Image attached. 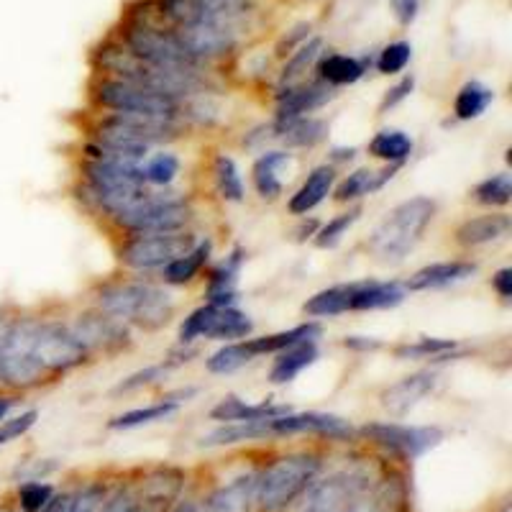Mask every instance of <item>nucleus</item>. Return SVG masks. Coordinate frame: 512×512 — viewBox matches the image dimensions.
Returning <instances> with one entry per match:
<instances>
[{"mask_svg":"<svg viewBox=\"0 0 512 512\" xmlns=\"http://www.w3.org/2000/svg\"><path fill=\"white\" fill-rule=\"evenodd\" d=\"M72 328V333L77 336L85 351L93 354V351H103V354H111L126 346L128 331L123 326V320L113 318V315L103 313H85L80 318H75V323H67Z\"/></svg>","mask_w":512,"mask_h":512,"instance_id":"ddd939ff","label":"nucleus"},{"mask_svg":"<svg viewBox=\"0 0 512 512\" xmlns=\"http://www.w3.org/2000/svg\"><path fill=\"white\" fill-rule=\"evenodd\" d=\"M344 512H390L379 497H369L367 492L356 495Z\"/></svg>","mask_w":512,"mask_h":512,"instance_id":"3c124183","label":"nucleus"},{"mask_svg":"<svg viewBox=\"0 0 512 512\" xmlns=\"http://www.w3.org/2000/svg\"><path fill=\"white\" fill-rule=\"evenodd\" d=\"M177 410V402H159V405H146V408H136V410H128V413L118 415L108 423V428L113 431H126V428H139V425L146 423H154V420H164L167 415H172Z\"/></svg>","mask_w":512,"mask_h":512,"instance_id":"f704fd0d","label":"nucleus"},{"mask_svg":"<svg viewBox=\"0 0 512 512\" xmlns=\"http://www.w3.org/2000/svg\"><path fill=\"white\" fill-rule=\"evenodd\" d=\"M108 492H111V489H108V484L105 482L82 484L77 492H72L70 512H100Z\"/></svg>","mask_w":512,"mask_h":512,"instance_id":"a19ab883","label":"nucleus"},{"mask_svg":"<svg viewBox=\"0 0 512 512\" xmlns=\"http://www.w3.org/2000/svg\"><path fill=\"white\" fill-rule=\"evenodd\" d=\"M477 272L474 262H438L428 264V267L418 269V272L405 282L410 292H425V290H438V287H448L454 282L466 280Z\"/></svg>","mask_w":512,"mask_h":512,"instance_id":"6ab92c4d","label":"nucleus"},{"mask_svg":"<svg viewBox=\"0 0 512 512\" xmlns=\"http://www.w3.org/2000/svg\"><path fill=\"white\" fill-rule=\"evenodd\" d=\"M8 320H11V308H6V305L0 303V349H3V338H6Z\"/></svg>","mask_w":512,"mask_h":512,"instance_id":"13d9d810","label":"nucleus"},{"mask_svg":"<svg viewBox=\"0 0 512 512\" xmlns=\"http://www.w3.org/2000/svg\"><path fill=\"white\" fill-rule=\"evenodd\" d=\"M169 367H146L141 369V372L131 374L128 379H123L121 384L116 387V392H131V390H139V387H144V384H152V382H159V379L167 374Z\"/></svg>","mask_w":512,"mask_h":512,"instance_id":"09e8293b","label":"nucleus"},{"mask_svg":"<svg viewBox=\"0 0 512 512\" xmlns=\"http://www.w3.org/2000/svg\"><path fill=\"white\" fill-rule=\"evenodd\" d=\"M474 200L482 205H507L512 200V180L507 172L492 175L474 187Z\"/></svg>","mask_w":512,"mask_h":512,"instance_id":"e433bc0d","label":"nucleus"},{"mask_svg":"<svg viewBox=\"0 0 512 512\" xmlns=\"http://www.w3.org/2000/svg\"><path fill=\"white\" fill-rule=\"evenodd\" d=\"M336 157L333 159H354V149H336Z\"/></svg>","mask_w":512,"mask_h":512,"instance_id":"052dcab7","label":"nucleus"},{"mask_svg":"<svg viewBox=\"0 0 512 512\" xmlns=\"http://www.w3.org/2000/svg\"><path fill=\"white\" fill-rule=\"evenodd\" d=\"M251 359H254V356L249 354V349L244 346V341H241V344H228L210 356L208 369L213 374H228V372H236V369H241L244 364H249Z\"/></svg>","mask_w":512,"mask_h":512,"instance_id":"58836bf2","label":"nucleus"},{"mask_svg":"<svg viewBox=\"0 0 512 512\" xmlns=\"http://www.w3.org/2000/svg\"><path fill=\"white\" fill-rule=\"evenodd\" d=\"M344 346H349V349H377L379 341H369V338H361V336H349L344 341Z\"/></svg>","mask_w":512,"mask_h":512,"instance_id":"4d7b16f0","label":"nucleus"},{"mask_svg":"<svg viewBox=\"0 0 512 512\" xmlns=\"http://www.w3.org/2000/svg\"><path fill=\"white\" fill-rule=\"evenodd\" d=\"M269 433L272 436H297V433H315L328 438H351L354 428L344 418L326 413H287L269 418Z\"/></svg>","mask_w":512,"mask_h":512,"instance_id":"2eb2a0df","label":"nucleus"},{"mask_svg":"<svg viewBox=\"0 0 512 512\" xmlns=\"http://www.w3.org/2000/svg\"><path fill=\"white\" fill-rule=\"evenodd\" d=\"M36 418H39L36 410H26V413L16 415V418L0 420V446H6V443L16 441V438L26 436L36 425Z\"/></svg>","mask_w":512,"mask_h":512,"instance_id":"a18cd8bd","label":"nucleus"},{"mask_svg":"<svg viewBox=\"0 0 512 512\" xmlns=\"http://www.w3.org/2000/svg\"><path fill=\"white\" fill-rule=\"evenodd\" d=\"M70 502H72V492L52 495V500L44 505V510H41V512H70Z\"/></svg>","mask_w":512,"mask_h":512,"instance_id":"5fc2aeb1","label":"nucleus"},{"mask_svg":"<svg viewBox=\"0 0 512 512\" xmlns=\"http://www.w3.org/2000/svg\"><path fill=\"white\" fill-rule=\"evenodd\" d=\"M0 512H21V510H18V505L13 507V505H8V502H0Z\"/></svg>","mask_w":512,"mask_h":512,"instance_id":"680f3d73","label":"nucleus"},{"mask_svg":"<svg viewBox=\"0 0 512 512\" xmlns=\"http://www.w3.org/2000/svg\"><path fill=\"white\" fill-rule=\"evenodd\" d=\"M256 474H244L233 482L218 487L213 495L205 500L200 512H256Z\"/></svg>","mask_w":512,"mask_h":512,"instance_id":"f3484780","label":"nucleus"},{"mask_svg":"<svg viewBox=\"0 0 512 512\" xmlns=\"http://www.w3.org/2000/svg\"><path fill=\"white\" fill-rule=\"evenodd\" d=\"M415 88V80L413 77H405V80H400L392 90H387V95H384V100L379 103V113H387L390 108H395L397 103H402V100L408 98L410 93H413Z\"/></svg>","mask_w":512,"mask_h":512,"instance_id":"8fccbe9b","label":"nucleus"},{"mask_svg":"<svg viewBox=\"0 0 512 512\" xmlns=\"http://www.w3.org/2000/svg\"><path fill=\"white\" fill-rule=\"evenodd\" d=\"M318 336H320L318 323H303V326H295L290 328V331H280L262 338H249V341H244V346L249 349L251 356L280 354V351L287 349V346L300 344V341H315Z\"/></svg>","mask_w":512,"mask_h":512,"instance_id":"a878e982","label":"nucleus"},{"mask_svg":"<svg viewBox=\"0 0 512 512\" xmlns=\"http://www.w3.org/2000/svg\"><path fill=\"white\" fill-rule=\"evenodd\" d=\"M351 295H354V285H338L328 287V290L318 292L303 305L305 315H313V318H326V315H341L349 310Z\"/></svg>","mask_w":512,"mask_h":512,"instance_id":"7c9ffc66","label":"nucleus"},{"mask_svg":"<svg viewBox=\"0 0 512 512\" xmlns=\"http://www.w3.org/2000/svg\"><path fill=\"white\" fill-rule=\"evenodd\" d=\"M54 495V487L47 482H41V479H29L18 487L16 492V505L21 512H41L44 505L52 500Z\"/></svg>","mask_w":512,"mask_h":512,"instance_id":"4c0bfd02","label":"nucleus"},{"mask_svg":"<svg viewBox=\"0 0 512 512\" xmlns=\"http://www.w3.org/2000/svg\"><path fill=\"white\" fill-rule=\"evenodd\" d=\"M292 413L287 405H272V402H259V405H249V402L239 400V397H226L210 410V418L221 420V423H251V420H267L277 418V415Z\"/></svg>","mask_w":512,"mask_h":512,"instance_id":"412c9836","label":"nucleus"},{"mask_svg":"<svg viewBox=\"0 0 512 512\" xmlns=\"http://www.w3.org/2000/svg\"><path fill=\"white\" fill-rule=\"evenodd\" d=\"M251 320L233 305H203L192 310L180 326V341L190 344L195 338H216V341H231V338H246L251 333Z\"/></svg>","mask_w":512,"mask_h":512,"instance_id":"9d476101","label":"nucleus"},{"mask_svg":"<svg viewBox=\"0 0 512 512\" xmlns=\"http://www.w3.org/2000/svg\"><path fill=\"white\" fill-rule=\"evenodd\" d=\"M333 98V88L326 82L318 85H303V88L287 90L280 95V108H277V121H292L303 118L305 113L315 111L320 105H326Z\"/></svg>","mask_w":512,"mask_h":512,"instance_id":"aec40b11","label":"nucleus"},{"mask_svg":"<svg viewBox=\"0 0 512 512\" xmlns=\"http://www.w3.org/2000/svg\"><path fill=\"white\" fill-rule=\"evenodd\" d=\"M177 169H180V162H177L175 154H157V157L144 167V177L146 182H152V185H169V182L175 180Z\"/></svg>","mask_w":512,"mask_h":512,"instance_id":"c03bdc74","label":"nucleus"},{"mask_svg":"<svg viewBox=\"0 0 512 512\" xmlns=\"http://www.w3.org/2000/svg\"><path fill=\"white\" fill-rule=\"evenodd\" d=\"M195 236L187 231L172 233H136L134 239L118 249V259L131 269H164L175 259L185 256L187 251L195 249Z\"/></svg>","mask_w":512,"mask_h":512,"instance_id":"423d86ee","label":"nucleus"},{"mask_svg":"<svg viewBox=\"0 0 512 512\" xmlns=\"http://www.w3.org/2000/svg\"><path fill=\"white\" fill-rule=\"evenodd\" d=\"M198 6L203 8L208 16L221 18V21H228V18L244 13L246 0H198Z\"/></svg>","mask_w":512,"mask_h":512,"instance_id":"de8ad7c7","label":"nucleus"},{"mask_svg":"<svg viewBox=\"0 0 512 512\" xmlns=\"http://www.w3.org/2000/svg\"><path fill=\"white\" fill-rule=\"evenodd\" d=\"M369 484L359 482L354 474H331V477L313 479L303 492L297 512H344L356 495L367 492Z\"/></svg>","mask_w":512,"mask_h":512,"instance_id":"f8f14e48","label":"nucleus"},{"mask_svg":"<svg viewBox=\"0 0 512 512\" xmlns=\"http://www.w3.org/2000/svg\"><path fill=\"white\" fill-rule=\"evenodd\" d=\"M128 52L141 62L159 67V70H187L195 72L198 59L187 52V47L177 39L175 31H162L154 26H134L126 34Z\"/></svg>","mask_w":512,"mask_h":512,"instance_id":"6e6552de","label":"nucleus"},{"mask_svg":"<svg viewBox=\"0 0 512 512\" xmlns=\"http://www.w3.org/2000/svg\"><path fill=\"white\" fill-rule=\"evenodd\" d=\"M433 387H436V374L415 372L410 374V377L400 379V382L390 384L387 390H382L379 402H382V408L387 410L392 418H405V415H408Z\"/></svg>","mask_w":512,"mask_h":512,"instance_id":"dca6fc26","label":"nucleus"},{"mask_svg":"<svg viewBox=\"0 0 512 512\" xmlns=\"http://www.w3.org/2000/svg\"><path fill=\"white\" fill-rule=\"evenodd\" d=\"M208 256V241H205V244H195V249H190L185 256H180V259H175V262L164 267V280H167L169 285H185V282L195 280V274L203 269V264L208 262Z\"/></svg>","mask_w":512,"mask_h":512,"instance_id":"72a5a7b5","label":"nucleus"},{"mask_svg":"<svg viewBox=\"0 0 512 512\" xmlns=\"http://www.w3.org/2000/svg\"><path fill=\"white\" fill-rule=\"evenodd\" d=\"M274 131L290 146H315L326 139L328 126L318 118H292V121H277Z\"/></svg>","mask_w":512,"mask_h":512,"instance_id":"cd10ccee","label":"nucleus"},{"mask_svg":"<svg viewBox=\"0 0 512 512\" xmlns=\"http://www.w3.org/2000/svg\"><path fill=\"white\" fill-rule=\"evenodd\" d=\"M254 438H272V433H269V418L251 420V423H231L226 428H218L208 438H203V446H231V443L254 441Z\"/></svg>","mask_w":512,"mask_h":512,"instance_id":"473e14b6","label":"nucleus"},{"mask_svg":"<svg viewBox=\"0 0 512 512\" xmlns=\"http://www.w3.org/2000/svg\"><path fill=\"white\" fill-rule=\"evenodd\" d=\"M177 39L187 47V52L198 59H213L223 57L226 52H231L233 47V34L226 26V21L221 18H200L195 24L177 26Z\"/></svg>","mask_w":512,"mask_h":512,"instance_id":"4468645a","label":"nucleus"},{"mask_svg":"<svg viewBox=\"0 0 512 512\" xmlns=\"http://www.w3.org/2000/svg\"><path fill=\"white\" fill-rule=\"evenodd\" d=\"M492 287L497 290V295L505 297V300H510V295H512V269H500V272L492 277Z\"/></svg>","mask_w":512,"mask_h":512,"instance_id":"864d4df0","label":"nucleus"},{"mask_svg":"<svg viewBox=\"0 0 512 512\" xmlns=\"http://www.w3.org/2000/svg\"><path fill=\"white\" fill-rule=\"evenodd\" d=\"M318 72L326 85H331V88H344V85H354L364 75V67H361L359 59L346 57V54H328V57L320 59Z\"/></svg>","mask_w":512,"mask_h":512,"instance_id":"c756f323","label":"nucleus"},{"mask_svg":"<svg viewBox=\"0 0 512 512\" xmlns=\"http://www.w3.org/2000/svg\"><path fill=\"white\" fill-rule=\"evenodd\" d=\"M333 182H336V169L333 167H318L308 175V180L303 182V187L290 198V213L295 216H305L315 205H320L328 198V192L333 190Z\"/></svg>","mask_w":512,"mask_h":512,"instance_id":"4be33fe9","label":"nucleus"},{"mask_svg":"<svg viewBox=\"0 0 512 512\" xmlns=\"http://www.w3.org/2000/svg\"><path fill=\"white\" fill-rule=\"evenodd\" d=\"M397 169H400V164H387V167L379 169V172H374V169H356V172H351V175L336 187V195H333V198H336L338 203H351V200L356 198L372 195V192H377L379 187L387 185V182L395 177Z\"/></svg>","mask_w":512,"mask_h":512,"instance_id":"5701e85b","label":"nucleus"},{"mask_svg":"<svg viewBox=\"0 0 512 512\" xmlns=\"http://www.w3.org/2000/svg\"><path fill=\"white\" fill-rule=\"evenodd\" d=\"M95 100L103 108H111L116 113H144V116L167 118V121L180 118V100L139 88V85H131V82L116 80V77L98 82Z\"/></svg>","mask_w":512,"mask_h":512,"instance_id":"0eeeda50","label":"nucleus"},{"mask_svg":"<svg viewBox=\"0 0 512 512\" xmlns=\"http://www.w3.org/2000/svg\"><path fill=\"white\" fill-rule=\"evenodd\" d=\"M492 100H495V93H492L487 85H482V82L477 80L466 82L454 100L456 118H459V121H472V118H479L484 111H487Z\"/></svg>","mask_w":512,"mask_h":512,"instance_id":"2f4dec72","label":"nucleus"},{"mask_svg":"<svg viewBox=\"0 0 512 512\" xmlns=\"http://www.w3.org/2000/svg\"><path fill=\"white\" fill-rule=\"evenodd\" d=\"M359 213H361V208H351V210H346V213H341V216L333 218V221H328L326 226L315 233V246H318V249H333V246L341 241V236H344V233L354 226L356 218H359Z\"/></svg>","mask_w":512,"mask_h":512,"instance_id":"ea45409f","label":"nucleus"},{"mask_svg":"<svg viewBox=\"0 0 512 512\" xmlns=\"http://www.w3.org/2000/svg\"><path fill=\"white\" fill-rule=\"evenodd\" d=\"M392 13H395L397 24L410 26L418 16V0H392Z\"/></svg>","mask_w":512,"mask_h":512,"instance_id":"603ef678","label":"nucleus"},{"mask_svg":"<svg viewBox=\"0 0 512 512\" xmlns=\"http://www.w3.org/2000/svg\"><path fill=\"white\" fill-rule=\"evenodd\" d=\"M510 233V216L507 213H487V216L469 218L456 228L454 239L456 244L464 249H474V246L492 244V241L505 239Z\"/></svg>","mask_w":512,"mask_h":512,"instance_id":"a211bd4d","label":"nucleus"},{"mask_svg":"<svg viewBox=\"0 0 512 512\" xmlns=\"http://www.w3.org/2000/svg\"><path fill=\"white\" fill-rule=\"evenodd\" d=\"M318 359V346L315 341H300V344H292L287 349H282L277 354L272 364V372H269V379L274 384H287L303 372L305 367H310L313 361Z\"/></svg>","mask_w":512,"mask_h":512,"instance_id":"b1692460","label":"nucleus"},{"mask_svg":"<svg viewBox=\"0 0 512 512\" xmlns=\"http://www.w3.org/2000/svg\"><path fill=\"white\" fill-rule=\"evenodd\" d=\"M290 157L285 152H269L264 157L256 159L254 169H251V175H254V187L256 192L262 195L264 200H274L280 198L282 192V182L277 177L282 167H287Z\"/></svg>","mask_w":512,"mask_h":512,"instance_id":"bb28decb","label":"nucleus"},{"mask_svg":"<svg viewBox=\"0 0 512 512\" xmlns=\"http://www.w3.org/2000/svg\"><path fill=\"white\" fill-rule=\"evenodd\" d=\"M169 512H200V507L192 500H177V505Z\"/></svg>","mask_w":512,"mask_h":512,"instance_id":"bf43d9fd","label":"nucleus"},{"mask_svg":"<svg viewBox=\"0 0 512 512\" xmlns=\"http://www.w3.org/2000/svg\"><path fill=\"white\" fill-rule=\"evenodd\" d=\"M436 216V203L431 198H410L392 208L384 221L374 228L369 239V254L379 264H400L423 239L425 228Z\"/></svg>","mask_w":512,"mask_h":512,"instance_id":"f257e3e1","label":"nucleus"},{"mask_svg":"<svg viewBox=\"0 0 512 512\" xmlns=\"http://www.w3.org/2000/svg\"><path fill=\"white\" fill-rule=\"evenodd\" d=\"M213 175H216V185L223 198L233 200V203L244 200V182H241L239 169H236V162L231 157H218Z\"/></svg>","mask_w":512,"mask_h":512,"instance_id":"c9c22d12","label":"nucleus"},{"mask_svg":"<svg viewBox=\"0 0 512 512\" xmlns=\"http://www.w3.org/2000/svg\"><path fill=\"white\" fill-rule=\"evenodd\" d=\"M180 492L182 474L169 466H157L108 492L100 512H169L180 500Z\"/></svg>","mask_w":512,"mask_h":512,"instance_id":"20e7f679","label":"nucleus"},{"mask_svg":"<svg viewBox=\"0 0 512 512\" xmlns=\"http://www.w3.org/2000/svg\"><path fill=\"white\" fill-rule=\"evenodd\" d=\"M369 154L374 159H382L387 164H402L413 154V139L405 131H395V128H384L369 141Z\"/></svg>","mask_w":512,"mask_h":512,"instance_id":"c85d7f7f","label":"nucleus"},{"mask_svg":"<svg viewBox=\"0 0 512 512\" xmlns=\"http://www.w3.org/2000/svg\"><path fill=\"white\" fill-rule=\"evenodd\" d=\"M318 57H320V41L318 39L310 41L308 47L297 49V52L292 54L290 62H287L285 72H282V82H292V80H295V77H300V75H303V72H308V67Z\"/></svg>","mask_w":512,"mask_h":512,"instance_id":"49530a36","label":"nucleus"},{"mask_svg":"<svg viewBox=\"0 0 512 512\" xmlns=\"http://www.w3.org/2000/svg\"><path fill=\"white\" fill-rule=\"evenodd\" d=\"M410 57H413V47L408 41H395L390 47H384L377 57V70L382 75H397L408 67Z\"/></svg>","mask_w":512,"mask_h":512,"instance_id":"79ce46f5","label":"nucleus"},{"mask_svg":"<svg viewBox=\"0 0 512 512\" xmlns=\"http://www.w3.org/2000/svg\"><path fill=\"white\" fill-rule=\"evenodd\" d=\"M190 221V205L172 192H152L146 203L116 216V223L131 233H172L182 231Z\"/></svg>","mask_w":512,"mask_h":512,"instance_id":"1a4fd4ad","label":"nucleus"},{"mask_svg":"<svg viewBox=\"0 0 512 512\" xmlns=\"http://www.w3.org/2000/svg\"><path fill=\"white\" fill-rule=\"evenodd\" d=\"M405 300V290L397 282H361L354 285L349 310H384Z\"/></svg>","mask_w":512,"mask_h":512,"instance_id":"393cba45","label":"nucleus"},{"mask_svg":"<svg viewBox=\"0 0 512 512\" xmlns=\"http://www.w3.org/2000/svg\"><path fill=\"white\" fill-rule=\"evenodd\" d=\"M361 433L374 441L377 446L387 448L392 454L405 456V459H418L425 451L436 448L443 441V431L436 425H400V423H372L364 425Z\"/></svg>","mask_w":512,"mask_h":512,"instance_id":"9b49d317","label":"nucleus"},{"mask_svg":"<svg viewBox=\"0 0 512 512\" xmlns=\"http://www.w3.org/2000/svg\"><path fill=\"white\" fill-rule=\"evenodd\" d=\"M18 405V392H0V420H6Z\"/></svg>","mask_w":512,"mask_h":512,"instance_id":"6e6d98bb","label":"nucleus"},{"mask_svg":"<svg viewBox=\"0 0 512 512\" xmlns=\"http://www.w3.org/2000/svg\"><path fill=\"white\" fill-rule=\"evenodd\" d=\"M98 310L113 315L118 320H128L141 328H162L169 320L175 303L169 292L154 287L149 282H113L103 285L95 295Z\"/></svg>","mask_w":512,"mask_h":512,"instance_id":"f03ea898","label":"nucleus"},{"mask_svg":"<svg viewBox=\"0 0 512 512\" xmlns=\"http://www.w3.org/2000/svg\"><path fill=\"white\" fill-rule=\"evenodd\" d=\"M454 341H441V338H420L418 344H405L397 346L395 354L400 359H425V356H433V359H443L446 351L454 349Z\"/></svg>","mask_w":512,"mask_h":512,"instance_id":"37998d69","label":"nucleus"},{"mask_svg":"<svg viewBox=\"0 0 512 512\" xmlns=\"http://www.w3.org/2000/svg\"><path fill=\"white\" fill-rule=\"evenodd\" d=\"M323 461L315 454H290L256 472V505L262 512H285L318 479Z\"/></svg>","mask_w":512,"mask_h":512,"instance_id":"7ed1b4c3","label":"nucleus"},{"mask_svg":"<svg viewBox=\"0 0 512 512\" xmlns=\"http://www.w3.org/2000/svg\"><path fill=\"white\" fill-rule=\"evenodd\" d=\"M88 356L85 346L77 341L67 323L36 315L34 331H31V361H34L41 382H49L59 374H67L70 369L80 367Z\"/></svg>","mask_w":512,"mask_h":512,"instance_id":"39448f33","label":"nucleus"}]
</instances>
